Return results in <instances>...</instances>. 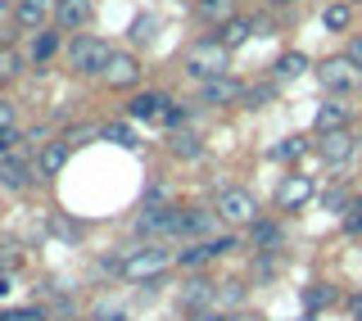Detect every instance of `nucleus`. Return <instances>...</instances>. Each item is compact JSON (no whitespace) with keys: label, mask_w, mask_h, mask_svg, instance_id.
I'll return each mask as SVG.
<instances>
[{"label":"nucleus","mask_w":362,"mask_h":321,"mask_svg":"<svg viewBox=\"0 0 362 321\" xmlns=\"http://www.w3.org/2000/svg\"><path fill=\"white\" fill-rule=\"evenodd\" d=\"M168 267H173V249H163V245H141V249H132V254L118 262V272L127 281H136V285H141V281L145 285L158 281Z\"/></svg>","instance_id":"nucleus-1"},{"label":"nucleus","mask_w":362,"mask_h":321,"mask_svg":"<svg viewBox=\"0 0 362 321\" xmlns=\"http://www.w3.org/2000/svg\"><path fill=\"white\" fill-rule=\"evenodd\" d=\"M226 68H231V50L218 41V37H209V41H195L186 50V73L190 77H199V82H213V77H226Z\"/></svg>","instance_id":"nucleus-2"},{"label":"nucleus","mask_w":362,"mask_h":321,"mask_svg":"<svg viewBox=\"0 0 362 321\" xmlns=\"http://www.w3.org/2000/svg\"><path fill=\"white\" fill-rule=\"evenodd\" d=\"M109 54L113 50L100 37H77L73 45H68V68H73L77 77H95V73H105Z\"/></svg>","instance_id":"nucleus-3"},{"label":"nucleus","mask_w":362,"mask_h":321,"mask_svg":"<svg viewBox=\"0 0 362 321\" xmlns=\"http://www.w3.org/2000/svg\"><path fill=\"white\" fill-rule=\"evenodd\" d=\"M317 77H322V86L331 91V95H349V91L362 86V68L349 59V54H335V59H326L317 68Z\"/></svg>","instance_id":"nucleus-4"},{"label":"nucleus","mask_w":362,"mask_h":321,"mask_svg":"<svg viewBox=\"0 0 362 321\" xmlns=\"http://www.w3.org/2000/svg\"><path fill=\"white\" fill-rule=\"evenodd\" d=\"M218 217H222L226 226H254L258 222V199L249 190L231 186V190L218 194Z\"/></svg>","instance_id":"nucleus-5"},{"label":"nucleus","mask_w":362,"mask_h":321,"mask_svg":"<svg viewBox=\"0 0 362 321\" xmlns=\"http://www.w3.org/2000/svg\"><path fill=\"white\" fill-rule=\"evenodd\" d=\"M181 209H168V204H145V213L136 217V231L141 235H181Z\"/></svg>","instance_id":"nucleus-6"},{"label":"nucleus","mask_w":362,"mask_h":321,"mask_svg":"<svg viewBox=\"0 0 362 321\" xmlns=\"http://www.w3.org/2000/svg\"><path fill=\"white\" fill-rule=\"evenodd\" d=\"M235 249V235H213V240H195V245H186L177 254L181 267H204V262H213V258H222V254H231Z\"/></svg>","instance_id":"nucleus-7"},{"label":"nucleus","mask_w":362,"mask_h":321,"mask_svg":"<svg viewBox=\"0 0 362 321\" xmlns=\"http://www.w3.org/2000/svg\"><path fill=\"white\" fill-rule=\"evenodd\" d=\"M105 82L113 86V91H127V86H136L141 82V64H136V54H122V50H113L109 54V64H105Z\"/></svg>","instance_id":"nucleus-8"},{"label":"nucleus","mask_w":362,"mask_h":321,"mask_svg":"<svg viewBox=\"0 0 362 321\" xmlns=\"http://www.w3.org/2000/svg\"><path fill=\"white\" fill-rule=\"evenodd\" d=\"M313 194H317L313 177H303V172H290V177L276 186V204H281L286 213H294V209H303V204H308Z\"/></svg>","instance_id":"nucleus-9"},{"label":"nucleus","mask_w":362,"mask_h":321,"mask_svg":"<svg viewBox=\"0 0 362 321\" xmlns=\"http://www.w3.org/2000/svg\"><path fill=\"white\" fill-rule=\"evenodd\" d=\"M354 150H358V141L349 136V127H344V132H326L322 141H317V154H322V158H326L331 168L349 163V158H354Z\"/></svg>","instance_id":"nucleus-10"},{"label":"nucleus","mask_w":362,"mask_h":321,"mask_svg":"<svg viewBox=\"0 0 362 321\" xmlns=\"http://www.w3.org/2000/svg\"><path fill=\"white\" fill-rule=\"evenodd\" d=\"M37 177H41V172L32 168L28 158H14V154L0 158V186H9V190H28Z\"/></svg>","instance_id":"nucleus-11"},{"label":"nucleus","mask_w":362,"mask_h":321,"mask_svg":"<svg viewBox=\"0 0 362 321\" xmlns=\"http://www.w3.org/2000/svg\"><path fill=\"white\" fill-rule=\"evenodd\" d=\"M90 14H95V0H59V5H54V23H59L64 32L86 28Z\"/></svg>","instance_id":"nucleus-12"},{"label":"nucleus","mask_w":362,"mask_h":321,"mask_svg":"<svg viewBox=\"0 0 362 321\" xmlns=\"http://www.w3.org/2000/svg\"><path fill=\"white\" fill-rule=\"evenodd\" d=\"M218 209H186V217H181V235L190 240H213V231H218Z\"/></svg>","instance_id":"nucleus-13"},{"label":"nucleus","mask_w":362,"mask_h":321,"mask_svg":"<svg viewBox=\"0 0 362 321\" xmlns=\"http://www.w3.org/2000/svg\"><path fill=\"white\" fill-rule=\"evenodd\" d=\"M199 100L204 105H235V100H245V86L235 82V77H213V82H204V91H199Z\"/></svg>","instance_id":"nucleus-14"},{"label":"nucleus","mask_w":362,"mask_h":321,"mask_svg":"<svg viewBox=\"0 0 362 321\" xmlns=\"http://www.w3.org/2000/svg\"><path fill=\"white\" fill-rule=\"evenodd\" d=\"M54 5H59V0H18L14 5V18H18V28H45V18H54Z\"/></svg>","instance_id":"nucleus-15"},{"label":"nucleus","mask_w":362,"mask_h":321,"mask_svg":"<svg viewBox=\"0 0 362 321\" xmlns=\"http://www.w3.org/2000/svg\"><path fill=\"white\" fill-rule=\"evenodd\" d=\"M218 303V285L209 276H190L186 290H181V308H190V313H199V308H213Z\"/></svg>","instance_id":"nucleus-16"},{"label":"nucleus","mask_w":362,"mask_h":321,"mask_svg":"<svg viewBox=\"0 0 362 321\" xmlns=\"http://www.w3.org/2000/svg\"><path fill=\"white\" fill-rule=\"evenodd\" d=\"M68 154H73L68 141H45L41 154H37V172H41V177H59L64 163H68Z\"/></svg>","instance_id":"nucleus-17"},{"label":"nucleus","mask_w":362,"mask_h":321,"mask_svg":"<svg viewBox=\"0 0 362 321\" xmlns=\"http://www.w3.org/2000/svg\"><path fill=\"white\" fill-rule=\"evenodd\" d=\"M168 105H173L168 95H154V91H145V95H136L132 105H127V113H132V118H141V122H163Z\"/></svg>","instance_id":"nucleus-18"},{"label":"nucleus","mask_w":362,"mask_h":321,"mask_svg":"<svg viewBox=\"0 0 362 321\" xmlns=\"http://www.w3.org/2000/svg\"><path fill=\"white\" fill-rule=\"evenodd\" d=\"M313 122H317V132H322V136H326V132H344V127H349V105H339V100H326V105L317 109Z\"/></svg>","instance_id":"nucleus-19"},{"label":"nucleus","mask_w":362,"mask_h":321,"mask_svg":"<svg viewBox=\"0 0 362 321\" xmlns=\"http://www.w3.org/2000/svg\"><path fill=\"white\" fill-rule=\"evenodd\" d=\"M249 37H254V18H240V14H235L231 23H222V28H218V41L226 45V50H235V45H245Z\"/></svg>","instance_id":"nucleus-20"},{"label":"nucleus","mask_w":362,"mask_h":321,"mask_svg":"<svg viewBox=\"0 0 362 321\" xmlns=\"http://www.w3.org/2000/svg\"><path fill=\"white\" fill-rule=\"evenodd\" d=\"M249 240H254V249H263V254H276V245H281V226L258 217V222L249 226Z\"/></svg>","instance_id":"nucleus-21"},{"label":"nucleus","mask_w":362,"mask_h":321,"mask_svg":"<svg viewBox=\"0 0 362 321\" xmlns=\"http://www.w3.org/2000/svg\"><path fill=\"white\" fill-rule=\"evenodd\" d=\"M335 299H339L335 285H326V281H313L308 290H303V303H308V313H322V308H331Z\"/></svg>","instance_id":"nucleus-22"},{"label":"nucleus","mask_w":362,"mask_h":321,"mask_svg":"<svg viewBox=\"0 0 362 321\" xmlns=\"http://www.w3.org/2000/svg\"><path fill=\"white\" fill-rule=\"evenodd\" d=\"M168 150H173L177 158H199L204 154V141L195 132H173V141H168Z\"/></svg>","instance_id":"nucleus-23"},{"label":"nucleus","mask_w":362,"mask_h":321,"mask_svg":"<svg viewBox=\"0 0 362 321\" xmlns=\"http://www.w3.org/2000/svg\"><path fill=\"white\" fill-rule=\"evenodd\" d=\"M199 18L204 23H231L235 5H231V0H199Z\"/></svg>","instance_id":"nucleus-24"},{"label":"nucleus","mask_w":362,"mask_h":321,"mask_svg":"<svg viewBox=\"0 0 362 321\" xmlns=\"http://www.w3.org/2000/svg\"><path fill=\"white\" fill-rule=\"evenodd\" d=\"M322 23H326V32H344L349 23H354V5H326Z\"/></svg>","instance_id":"nucleus-25"},{"label":"nucleus","mask_w":362,"mask_h":321,"mask_svg":"<svg viewBox=\"0 0 362 321\" xmlns=\"http://www.w3.org/2000/svg\"><path fill=\"white\" fill-rule=\"evenodd\" d=\"M308 154V141L303 136H290V141H281L276 150H272V158H281V163H294V158H303Z\"/></svg>","instance_id":"nucleus-26"},{"label":"nucleus","mask_w":362,"mask_h":321,"mask_svg":"<svg viewBox=\"0 0 362 321\" xmlns=\"http://www.w3.org/2000/svg\"><path fill=\"white\" fill-rule=\"evenodd\" d=\"M303 68H308V54L290 50V54H281V59H276V77H299Z\"/></svg>","instance_id":"nucleus-27"},{"label":"nucleus","mask_w":362,"mask_h":321,"mask_svg":"<svg viewBox=\"0 0 362 321\" xmlns=\"http://www.w3.org/2000/svg\"><path fill=\"white\" fill-rule=\"evenodd\" d=\"M218 303L240 308V303H245V281H222V285H218Z\"/></svg>","instance_id":"nucleus-28"},{"label":"nucleus","mask_w":362,"mask_h":321,"mask_svg":"<svg viewBox=\"0 0 362 321\" xmlns=\"http://www.w3.org/2000/svg\"><path fill=\"white\" fill-rule=\"evenodd\" d=\"M100 136H105V141H113V145H122V150H132V145H136V136H132L127 122H109Z\"/></svg>","instance_id":"nucleus-29"},{"label":"nucleus","mask_w":362,"mask_h":321,"mask_svg":"<svg viewBox=\"0 0 362 321\" xmlns=\"http://www.w3.org/2000/svg\"><path fill=\"white\" fill-rule=\"evenodd\" d=\"M54 50H59V37H54V32H41V37L32 41V59H37V64H41V59H50Z\"/></svg>","instance_id":"nucleus-30"},{"label":"nucleus","mask_w":362,"mask_h":321,"mask_svg":"<svg viewBox=\"0 0 362 321\" xmlns=\"http://www.w3.org/2000/svg\"><path fill=\"white\" fill-rule=\"evenodd\" d=\"M272 95H276V86H249L245 91V109H263Z\"/></svg>","instance_id":"nucleus-31"},{"label":"nucleus","mask_w":362,"mask_h":321,"mask_svg":"<svg viewBox=\"0 0 362 321\" xmlns=\"http://www.w3.org/2000/svg\"><path fill=\"white\" fill-rule=\"evenodd\" d=\"M339 217H344V231H354V235H362V199H354V204H349V209L339 213Z\"/></svg>","instance_id":"nucleus-32"},{"label":"nucleus","mask_w":362,"mask_h":321,"mask_svg":"<svg viewBox=\"0 0 362 321\" xmlns=\"http://www.w3.org/2000/svg\"><path fill=\"white\" fill-rule=\"evenodd\" d=\"M154 28H158V23H154L150 14L136 18V23H132V41H154Z\"/></svg>","instance_id":"nucleus-33"},{"label":"nucleus","mask_w":362,"mask_h":321,"mask_svg":"<svg viewBox=\"0 0 362 321\" xmlns=\"http://www.w3.org/2000/svg\"><path fill=\"white\" fill-rule=\"evenodd\" d=\"M14 73H18V54L14 50H0V82H9Z\"/></svg>","instance_id":"nucleus-34"},{"label":"nucleus","mask_w":362,"mask_h":321,"mask_svg":"<svg viewBox=\"0 0 362 321\" xmlns=\"http://www.w3.org/2000/svg\"><path fill=\"white\" fill-rule=\"evenodd\" d=\"M0 132H14V105L0 100Z\"/></svg>","instance_id":"nucleus-35"},{"label":"nucleus","mask_w":362,"mask_h":321,"mask_svg":"<svg viewBox=\"0 0 362 321\" xmlns=\"http://www.w3.org/2000/svg\"><path fill=\"white\" fill-rule=\"evenodd\" d=\"M90 136H95V127H77V132H68V136H64V141H68V145H86V141H90Z\"/></svg>","instance_id":"nucleus-36"},{"label":"nucleus","mask_w":362,"mask_h":321,"mask_svg":"<svg viewBox=\"0 0 362 321\" xmlns=\"http://www.w3.org/2000/svg\"><path fill=\"white\" fill-rule=\"evenodd\" d=\"M186 321H226V317H218V313H213V308H199V313H190Z\"/></svg>","instance_id":"nucleus-37"},{"label":"nucleus","mask_w":362,"mask_h":321,"mask_svg":"<svg viewBox=\"0 0 362 321\" xmlns=\"http://www.w3.org/2000/svg\"><path fill=\"white\" fill-rule=\"evenodd\" d=\"M349 59L362 68V37H354V45H349Z\"/></svg>","instance_id":"nucleus-38"},{"label":"nucleus","mask_w":362,"mask_h":321,"mask_svg":"<svg viewBox=\"0 0 362 321\" xmlns=\"http://www.w3.org/2000/svg\"><path fill=\"white\" fill-rule=\"evenodd\" d=\"M226 321H263V317H258V313H249V308H240V313H231Z\"/></svg>","instance_id":"nucleus-39"},{"label":"nucleus","mask_w":362,"mask_h":321,"mask_svg":"<svg viewBox=\"0 0 362 321\" xmlns=\"http://www.w3.org/2000/svg\"><path fill=\"white\" fill-rule=\"evenodd\" d=\"M349 317L362 321V294H358V299H349Z\"/></svg>","instance_id":"nucleus-40"},{"label":"nucleus","mask_w":362,"mask_h":321,"mask_svg":"<svg viewBox=\"0 0 362 321\" xmlns=\"http://www.w3.org/2000/svg\"><path fill=\"white\" fill-rule=\"evenodd\" d=\"M5 290H9V281H5V276H0V294H5Z\"/></svg>","instance_id":"nucleus-41"},{"label":"nucleus","mask_w":362,"mask_h":321,"mask_svg":"<svg viewBox=\"0 0 362 321\" xmlns=\"http://www.w3.org/2000/svg\"><path fill=\"white\" fill-rule=\"evenodd\" d=\"M299 321H313V313H308V317H299Z\"/></svg>","instance_id":"nucleus-42"}]
</instances>
